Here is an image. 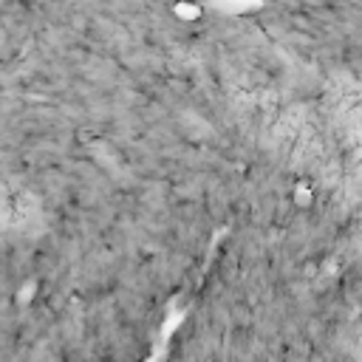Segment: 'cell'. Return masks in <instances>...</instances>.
<instances>
[{"instance_id": "6da1fadb", "label": "cell", "mask_w": 362, "mask_h": 362, "mask_svg": "<svg viewBox=\"0 0 362 362\" xmlns=\"http://www.w3.org/2000/svg\"><path fill=\"white\" fill-rule=\"evenodd\" d=\"M31 204H25L23 195H11V192H0V223L8 229H23V223L28 221Z\"/></svg>"}]
</instances>
